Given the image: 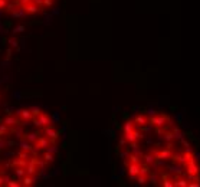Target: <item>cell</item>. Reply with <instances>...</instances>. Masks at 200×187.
<instances>
[{
    "label": "cell",
    "mask_w": 200,
    "mask_h": 187,
    "mask_svg": "<svg viewBox=\"0 0 200 187\" xmlns=\"http://www.w3.org/2000/svg\"><path fill=\"white\" fill-rule=\"evenodd\" d=\"M59 130L48 112L20 108L0 119V187H26L55 161Z\"/></svg>",
    "instance_id": "cell-1"
},
{
    "label": "cell",
    "mask_w": 200,
    "mask_h": 187,
    "mask_svg": "<svg viewBox=\"0 0 200 187\" xmlns=\"http://www.w3.org/2000/svg\"><path fill=\"white\" fill-rule=\"evenodd\" d=\"M55 0H0V13L9 16H36L49 10Z\"/></svg>",
    "instance_id": "cell-2"
}]
</instances>
